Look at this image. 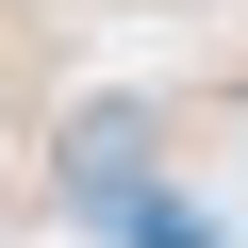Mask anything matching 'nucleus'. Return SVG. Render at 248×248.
Listing matches in <instances>:
<instances>
[{
	"instance_id": "obj_1",
	"label": "nucleus",
	"mask_w": 248,
	"mask_h": 248,
	"mask_svg": "<svg viewBox=\"0 0 248 248\" xmlns=\"http://www.w3.org/2000/svg\"><path fill=\"white\" fill-rule=\"evenodd\" d=\"M149 149H166V116H149V99H83L66 133H50V166H66V199H83V215H116V232L149 215Z\"/></svg>"
}]
</instances>
